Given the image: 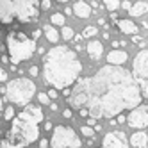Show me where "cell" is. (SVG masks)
Instances as JSON below:
<instances>
[{
    "instance_id": "obj_1",
    "label": "cell",
    "mask_w": 148,
    "mask_h": 148,
    "mask_svg": "<svg viewBox=\"0 0 148 148\" xmlns=\"http://www.w3.org/2000/svg\"><path fill=\"white\" fill-rule=\"evenodd\" d=\"M141 98V88L129 70L118 68V64H105L93 77L80 79L66 100L77 111L88 107L95 120H111L121 111L139 105Z\"/></svg>"
},
{
    "instance_id": "obj_2",
    "label": "cell",
    "mask_w": 148,
    "mask_h": 148,
    "mask_svg": "<svg viewBox=\"0 0 148 148\" xmlns=\"http://www.w3.org/2000/svg\"><path fill=\"white\" fill-rule=\"evenodd\" d=\"M43 71L45 80L56 89L70 88L82 73V62L77 54L66 45L50 48L43 56Z\"/></svg>"
},
{
    "instance_id": "obj_3",
    "label": "cell",
    "mask_w": 148,
    "mask_h": 148,
    "mask_svg": "<svg viewBox=\"0 0 148 148\" xmlns=\"http://www.w3.org/2000/svg\"><path fill=\"white\" fill-rule=\"evenodd\" d=\"M39 16V0H0V22L13 23L18 18L20 22H36Z\"/></svg>"
},
{
    "instance_id": "obj_4",
    "label": "cell",
    "mask_w": 148,
    "mask_h": 148,
    "mask_svg": "<svg viewBox=\"0 0 148 148\" xmlns=\"http://www.w3.org/2000/svg\"><path fill=\"white\" fill-rule=\"evenodd\" d=\"M38 137H39V127L36 121H29V120L20 118V116H14L13 127L7 132L5 139L13 148H25L29 145H32Z\"/></svg>"
},
{
    "instance_id": "obj_5",
    "label": "cell",
    "mask_w": 148,
    "mask_h": 148,
    "mask_svg": "<svg viewBox=\"0 0 148 148\" xmlns=\"http://www.w3.org/2000/svg\"><path fill=\"white\" fill-rule=\"evenodd\" d=\"M36 48H38V45H36L34 38L30 39L27 34L14 32V30L9 32V36H7V50H9V56H11L13 64H18V62H22V61L30 59Z\"/></svg>"
},
{
    "instance_id": "obj_6",
    "label": "cell",
    "mask_w": 148,
    "mask_h": 148,
    "mask_svg": "<svg viewBox=\"0 0 148 148\" xmlns=\"http://www.w3.org/2000/svg\"><path fill=\"white\" fill-rule=\"evenodd\" d=\"M5 95H7V100L11 103L25 107L27 103H30L32 97H36V82H32L30 79H25V77L9 80Z\"/></svg>"
},
{
    "instance_id": "obj_7",
    "label": "cell",
    "mask_w": 148,
    "mask_h": 148,
    "mask_svg": "<svg viewBox=\"0 0 148 148\" xmlns=\"http://www.w3.org/2000/svg\"><path fill=\"white\" fill-rule=\"evenodd\" d=\"M52 148H80L82 141L79 139L77 132L70 129L66 125H57L52 129V139H50Z\"/></svg>"
},
{
    "instance_id": "obj_8",
    "label": "cell",
    "mask_w": 148,
    "mask_h": 148,
    "mask_svg": "<svg viewBox=\"0 0 148 148\" xmlns=\"http://www.w3.org/2000/svg\"><path fill=\"white\" fill-rule=\"evenodd\" d=\"M132 75H134L136 82L139 84L141 93H145V97H148V50H141L134 57Z\"/></svg>"
},
{
    "instance_id": "obj_9",
    "label": "cell",
    "mask_w": 148,
    "mask_h": 148,
    "mask_svg": "<svg viewBox=\"0 0 148 148\" xmlns=\"http://www.w3.org/2000/svg\"><path fill=\"white\" fill-rule=\"evenodd\" d=\"M127 121L134 129H145V127H148V105H136L130 111Z\"/></svg>"
},
{
    "instance_id": "obj_10",
    "label": "cell",
    "mask_w": 148,
    "mask_h": 148,
    "mask_svg": "<svg viewBox=\"0 0 148 148\" xmlns=\"http://www.w3.org/2000/svg\"><path fill=\"white\" fill-rule=\"evenodd\" d=\"M102 148H129L127 146V136L123 132H116V130L105 134L102 141Z\"/></svg>"
},
{
    "instance_id": "obj_11",
    "label": "cell",
    "mask_w": 148,
    "mask_h": 148,
    "mask_svg": "<svg viewBox=\"0 0 148 148\" xmlns=\"http://www.w3.org/2000/svg\"><path fill=\"white\" fill-rule=\"evenodd\" d=\"M18 116L23 118V120H29V121H36V123L43 121V111H41L38 105H32V103H27L23 107V111L20 112Z\"/></svg>"
},
{
    "instance_id": "obj_12",
    "label": "cell",
    "mask_w": 148,
    "mask_h": 148,
    "mask_svg": "<svg viewBox=\"0 0 148 148\" xmlns=\"http://www.w3.org/2000/svg\"><path fill=\"white\" fill-rule=\"evenodd\" d=\"M86 50H88V56H89L91 61H100L102 59V54H103V45L100 43V41L93 39V41H89V43H88Z\"/></svg>"
},
{
    "instance_id": "obj_13",
    "label": "cell",
    "mask_w": 148,
    "mask_h": 148,
    "mask_svg": "<svg viewBox=\"0 0 148 148\" xmlns=\"http://www.w3.org/2000/svg\"><path fill=\"white\" fill-rule=\"evenodd\" d=\"M127 59H129V56H127L125 50H118V48H112L109 54H107V62L109 64H123V62H127Z\"/></svg>"
},
{
    "instance_id": "obj_14",
    "label": "cell",
    "mask_w": 148,
    "mask_h": 148,
    "mask_svg": "<svg viewBox=\"0 0 148 148\" xmlns=\"http://www.w3.org/2000/svg\"><path fill=\"white\" fill-rule=\"evenodd\" d=\"M73 14L79 16V18H89L91 16V5L88 2L79 0V2L73 4Z\"/></svg>"
},
{
    "instance_id": "obj_15",
    "label": "cell",
    "mask_w": 148,
    "mask_h": 148,
    "mask_svg": "<svg viewBox=\"0 0 148 148\" xmlns=\"http://www.w3.org/2000/svg\"><path fill=\"white\" fill-rule=\"evenodd\" d=\"M130 145L134 148H148V134L145 130L132 134L130 136Z\"/></svg>"
},
{
    "instance_id": "obj_16",
    "label": "cell",
    "mask_w": 148,
    "mask_h": 148,
    "mask_svg": "<svg viewBox=\"0 0 148 148\" xmlns=\"http://www.w3.org/2000/svg\"><path fill=\"white\" fill-rule=\"evenodd\" d=\"M118 29L121 30L123 34H129V36L137 34V30H139L132 20H118Z\"/></svg>"
},
{
    "instance_id": "obj_17",
    "label": "cell",
    "mask_w": 148,
    "mask_h": 148,
    "mask_svg": "<svg viewBox=\"0 0 148 148\" xmlns=\"http://www.w3.org/2000/svg\"><path fill=\"white\" fill-rule=\"evenodd\" d=\"M148 11V4L146 2H137V4H134L130 9H129V14L130 16H141V14H145Z\"/></svg>"
},
{
    "instance_id": "obj_18",
    "label": "cell",
    "mask_w": 148,
    "mask_h": 148,
    "mask_svg": "<svg viewBox=\"0 0 148 148\" xmlns=\"http://www.w3.org/2000/svg\"><path fill=\"white\" fill-rule=\"evenodd\" d=\"M43 30H45V36H47V39L50 41V43H57L59 41V32L52 25H45Z\"/></svg>"
},
{
    "instance_id": "obj_19",
    "label": "cell",
    "mask_w": 148,
    "mask_h": 148,
    "mask_svg": "<svg viewBox=\"0 0 148 148\" xmlns=\"http://www.w3.org/2000/svg\"><path fill=\"white\" fill-rule=\"evenodd\" d=\"M50 22L54 25H66V16L61 14V13H54L50 16Z\"/></svg>"
},
{
    "instance_id": "obj_20",
    "label": "cell",
    "mask_w": 148,
    "mask_h": 148,
    "mask_svg": "<svg viewBox=\"0 0 148 148\" xmlns=\"http://www.w3.org/2000/svg\"><path fill=\"white\" fill-rule=\"evenodd\" d=\"M62 39H66V41H71L73 39V36H75V34H73V29L71 27H68V25H64V27H62Z\"/></svg>"
},
{
    "instance_id": "obj_21",
    "label": "cell",
    "mask_w": 148,
    "mask_h": 148,
    "mask_svg": "<svg viewBox=\"0 0 148 148\" xmlns=\"http://www.w3.org/2000/svg\"><path fill=\"white\" fill-rule=\"evenodd\" d=\"M98 34V29L97 27H93V25H89V27H86L82 30V36L84 38H93V36H97Z\"/></svg>"
},
{
    "instance_id": "obj_22",
    "label": "cell",
    "mask_w": 148,
    "mask_h": 148,
    "mask_svg": "<svg viewBox=\"0 0 148 148\" xmlns=\"http://www.w3.org/2000/svg\"><path fill=\"white\" fill-rule=\"evenodd\" d=\"M103 4L107 7V11H116L120 7V0H103Z\"/></svg>"
},
{
    "instance_id": "obj_23",
    "label": "cell",
    "mask_w": 148,
    "mask_h": 148,
    "mask_svg": "<svg viewBox=\"0 0 148 148\" xmlns=\"http://www.w3.org/2000/svg\"><path fill=\"white\" fill-rule=\"evenodd\" d=\"M80 132L86 136V137H95V129H91L89 125H82L80 127Z\"/></svg>"
},
{
    "instance_id": "obj_24",
    "label": "cell",
    "mask_w": 148,
    "mask_h": 148,
    "mask_svg": "<svg viewBox=\"0 0 148 148\" xmlns=\"http://www.w3.org/2000/svg\"><path fill=\"white\" fill-rule=\"evenodd\" d=\"M36 97H38V100H39V103H45V105H47V103L50 102V97H48V93H45V91H43V93H38Z\"/></svg>"
},
{
    "instance_id": "obj_25",
    "label": "cell",
    "mask_w": 148,
    "mask_h": 148,
    "mask_svg": "<svg viewBox=\"0 0 148 148\" xmlns=\"http://www.w3.org/2000/svg\"><path fill=\"white\" fill-rule=\"evenodd\" d=\"M4 118H5V120H13V118H14V109L11 107V105L4 109Z\"/></svg>"
},
{
    "instance_id": "obj_26",
    "label": "cell",
    "mask_w": 148,
    "mask_h": 148,
    "mask_svg": "<svg viewBox=\"0 0 148 148\" xmlns=\"http://www.w3.org/2000/svg\"><path fill=\"white\" fill-rule=\"evenodd\" d=\"M48 97H50V98H54V100H56V98H59V89L52 88V89L48 91Z\"/></svg>"
},
{
    "instance_id": "obj_27",
    "label": "cell",
    "mask_w": 148,
    "mask_h": 148,
    "mask_svg": "<svg viewBox=\"0 0 148 148\" xmlns=\"http://www.w3.org/2000/svg\"><path fill=\"white\" fill-rule=\"evenodd\" d=\"M29 73H30V77H38L39 75V68L38 66H30L29 68Z\"/></svg>"
},
{
    "instance_id": "obj_28",
    "label": "cell",
    "mask_w": 148,
    "mask_h": 148,
    "mask_svg": "<svg viewBox=\"0 0 148 148\" xmlns=\"http://www.w3.org/2000/svg\"><path fill=\"white\" fill-rule=\"evenodd\" d=\"M132 41H134V43H137V45H145L143 38H141V36H137V34H132Z\"/></svg>"
},
{
    "instance_id": "obj_29",
    "label": "cell",
    "mask_w": 148,
    "mask_h": 148,
    "mask_svg": "<svg viewBox=\"0 0 148 148\" xmlns=\"http://www.w3.org/2000/svg\"><path fill=\"white\" fill-rule=\"evenodd\" d=\"M39 7L41 9H50V0H39Z\"/></svg>"
},
{
    "instance_id": "obj_30",
    "label": "cell",
    "mask_w": 148,
    "mask_h": 148,
    "mask_svg": "<svg viewBox=\"0 0 148 148\" xmlns=\"http://www.w3.org/2000/svg\"><path fill=\"white\" fill-rule=\"evenodd\" d=\"M7 80V71L0 68V82H5Z\"/></svg>"
},
{
    "instance_id": "obj_31",
    "label": "cell",
    "mask_w": 148,
    "mask_h": 148,
    "mask_svg": "<svg viewBox=\"0 0 148 148\" xmlns=\"http://www.w3.org/2000/svg\"><path fill=\"white\" fill-rule=\"evenodd\" d=\"M0 148H13V146L9 145V141H7V139H2V141H0Z\"/></svg>"
},
{
    "instance_id": "obj_32",
    "label": "cell",
    "mask_w": 148,
    "mask_h": 148,
    "mask_svg": "<svg viewBox=\"0 0 148 148\" xmlns=\"http://www.w3.org/2000/svg\"><path fill=\"white\" fill-rule=\"evenodd\" d=\"M62 116H64V118H68V120H70L71 116H73V114H71V109H64V111H62Z\"/></svg>"
},
{
    "instance_id": "obj_33",
    "label": "cell",
    "mask_w": 148,
    "mask_h": 148,
    "mask_svg": "<svg viewBox=\"0 0 148 148\" xmlns=\"http://www.w3.org/2000/svg\"><path fill=\"white\" fill-rule=\"evenodd\" d=\"M82 34H75V36H73V41H75V43H80V41H82Z\"/></svg>"
},
{
    "instance_id": "obj_34",
    "label": "cell",
    "mask_w": 148,
    "mask_h": 148,
    "mask_svg": "<svg viewBox=\"0 0 148 148\" xmlns=\"http://www.w3.org/2000/svg\"><path fill=\"white\" fill-rule=\"evenodd\" d=\"M121 7H123V9H127V11H129V9H130L132 5H130V2H129V0H125V2L121 4Z\"/></svg>"
},
{
    "instance_id": "obj_35",
    "label": "cell",
    "mask_w": 148,
    "mask_h": 148,
    "mask_svg": "<svg viewBox=\"0 0 148 148\" xmlns=\"http://www.w3.org/2000/svg\"><path fill=\"white\" fill-rule=\"evenodd\" d=\"M98 25H102V27H109L107 22H105V18H98Z\"/></svg>"
},
{
    "instance_id": "obj_36",
    "label": "cell",
    "mask_w": 148,
    "mask_h": 148,
    "mask_svg": "<svg viewBox=\"0 0 148 148\" xmlns=\"http://www.w3.org/2000/svg\"><path fill=\"white\" fill-rule=\"evenodd\" d=\"M47 146H48V141L47 139H41L39 141V148H47Z\"/></svg>"
},
{
    "instance_id": "obj_37",
    "label": "cell",
    "mask_w": 148,
    "mask_h": 148,
    "mask_svg": "<svg viewBox=\"0 0 148 148\" xmlns=\"http://www.w3.org/2000/svg\"><path fill=\"white\" fill-rule=\"evenodd\" d=\"M120 45H123L121 41H118V39H112V48H118Z\"/></svg>"
},
{
    "instance_id": "obj_38",
    "label": "cell",
    "mask_w": 148,
    "mask_h": 148,
    "mask_svg": "<svg viewBox=\"0 0 148 148\" xmlns=\"http://www.w3.org/2000/svg\"><path fill=\"white\" fill-rule=\"evenodd\" d=\"M125 121H127V118H125V116L120 112V114H118V123H125Z\"/></svg>"
},
{
    "instance_id": "obj_39",
    "label": "cell",
    "mask_w": 148,
    "mask_h": 148,
    "mask_svg": "<svg viewBox=\"0 0 148 148\" xmlns=\"http://www.w3.org/2000/svg\"><path fill=\"white\" fill-rule=\"evenodd\" d=\"M64 14L71 16V14H73V7H66V9H64Z\"/></svg>"
},
{
    "instance_id": "obj_40",
    "label": "cell",
    "mask_w": 148,
    "mask_h": 148,
    "mask_svg": "<svg viewBox=\"0 0 148 148\" xmlns=\"http://www.w3.org/2000/svg\"><path fill=\"white\" fill-rule=\"evenodd\" d=\"M39 36H41V30H39V29H38V30H34V32H32V38H34V39H38Z\"/></svg>"
},
{
    "instance_id": "obj_41",
    "label": "cell",
    "mask_w": 148,
    "mask_h": 148,
    "mask_svg": "<svg viewBox=\"0 0 148 148\" xmlns=\"http://www.w3.org/2000/svg\"><path fill=\"white\" fill-rule=\"evenodd\" d=\"M45 130H52V121H45Z\"/></svg>"
},
{
    "instance_id": "obj_42",
    "label": "cell",
    "mask_w": 148,
    "mask_h": 148,
    "mask_svg": "<svg viewBox=\"0 0 148 148\" xmlns=\"http://www.w3.org/2000/svg\"><path fill=\"white\" fill-rule=\"evenodd\" d=\"M88 125H97V121H95V118H91V116H89V120H88Z\"/></svg>"
},
{
    "instance_id": "obj_43",
    "label": "cell",
    "mask_w": 148,
    "mask_h": 148,
    "mask_svg": "<svg viewBox=\"0 0 148 148\" xmlns=\"http://www.w3.org/2000/svg\"><path fill=\"white\" fill-rule=\"evenodd\" d=\"M50 109H52V111H57L59 107H57V103H52V105H50Z\"/></svg>"
},
{
    "instance_id": "obj_44",
    "label": "cell",
    "mask_w": 148,
    "mask_h": 148,
    "mask_svg": "<svg viewBox=\"0 0 148 148\" xmlns=\"http://www.w3.org/2000/svg\"><path fill=\"white\" fill-rule=\"evenodd\" d=\"M102 130V125H95V132H100Z\"/></svg>"
},
{
    "instance_id": "obj_45",
    "label": "cell",
    "mask_w": 148,
    "mask_h": 148,
    "mask_svg": "<svg viewBox=\"0 0 148 148\" xmlns=\"http://www.w3.org/2000/svg\"><path fill=\"white\" fill-rule=\"evenodd\" d=\"M7 91V86H0V93H5Z\"/></svg>"
},
{
    "instance_id": "obj_46",
    "label": "cell",
    "mask_w": 148,
    "mask_h": 148,
    "mask_svg": "<svg viewBox=\"0 0 148 148\" xmlns=\"http://www.w3.org/2000/svg\"><path fill=\"white\" fill-rule=\"evenodd\" d=\"M4 111V105H2V97H0V112Z\"/></svg>"
},
{
    "instance_id": "obj_47",
    "label": "cell",
    "mask_w": 148,
    "mask_h": 148,
    "mask_svg": "<svg viewBox=\"0 0 148 148\" xmlns=\"http://www.w3.org/2000/svg\"><path fill=\"white\" fill-rule=\"evenodd\" d=\"M57 2H59V4H66V2H68V0H57Z\"/></svg>"
},
{
    "instance_id": "obj_48",
    "label": "cell",
    "mask_w": 148,
    "mask_h": 148,
    "mask_svg": "<svg viewBox=\"0 0 148 148\" xmlns=\"http://www.w3.org/2000/svg\"><path fill=\"white\" fill-rule=\"evenodd\" d=\"M0 38H2V29H0Z\"/></svg>"
},
{
    "instance_id": "obj_49",
    "label": "cell",
    "mask_w": 148,
    "mask_h": 148,
    "mask_svg": "<svg viewBox=\"0 0 148 148\" xmlns=\"http://www.w3.org/2000/svg\"><path fill=\"white\" fill-rule=\"evenodd\" d=\"M80 148H82V146H80Z\"/></svg>"
}]
</instances>
